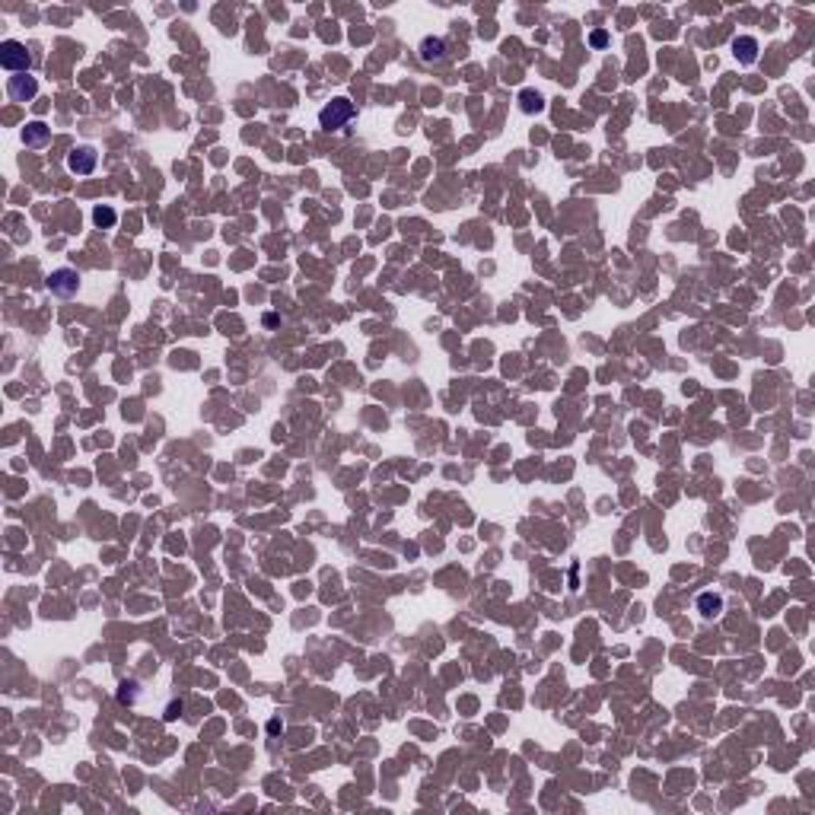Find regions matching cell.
Returning a JSON list of instances; mask_svg holds the SVG:
<instances>
[{
    "label": "cell",
    "mask_w": 815,
    "mask_h": 815,
    "mask_svg": "<svg viewBox=\"0 0 815 815\" xmlns=\"http://www.w3.org/2000/svg\"><path fill=\"white\" fill-rule=\"evenodd\" d=\"M115 220H118V217H115L112 207H96V210H93V224H96V226H105V230H109V226H115Z\"/></svg>",
    "instance_id": "obj_11"
},
{
    "label": "cell",
    "mask_w": 815,
    "mask_h": 815,
    "mask_svg": "<svg viewBox=\"0 0 815 815\" xmlns=\"http://www.w3.org/2000/svg\"><path fill=\"white\" fill-rule=\"evenodd\" d=\"M0 64L10 70V74H20V70L29 67V51L22 42H16V39H7V42L0 45Z\"/></svg>",
    "instance_id": "obj_2"
},
{
    "label": "cell",
    "mask_w": 815,
    "mask_h": 815,
    "mask_svg": "<svg viewBox=\"0 0 815 815\" xmlns=\"http://www.w3.org/2000/svg\"><path fill=\"white\" fill-rule=\"evenodd\" d=\"M96 150L93 146H77L74 153L67 156V169L70 172H77V175H90L93 169H96Z\"/></svg>",
    "instance_id": "obj_5"
},
{
    "label": "cell",
    "mask_w": 815,
    "mask_h": 815,
    "mask_svg": "<svg viewBox=\"0 0 815 815\" xmlns=\"http://www.w3.org/2000/svg\"><path fill=\"white\" fill-rule=\"evenodd\" d=\"M519 109H523V112H542L545 102H542V96H538V93L523 90V93H519Z\"/></svg>",
    "instance_id": "obj_10"
},
{
    "label": "cell",
    "mask_w": 815,
    "mask_h": 815,
    "mask_svg": "<svg viewBox=\"0 0 815 815\" xmlns=\"http://www.w3.org/2000/svg\"><path fill=\"white\" fill-rule=\"evenodd\" d=\"M354 118V102L350 99H331V105H325L319 112V121L325 131H338V128H344L348 121Z\"/></svg>",
    "instance_id": "obj_1"
},
{
    "label": "cell",
    "mask_w": 815,
    "mask_h": 815,
    "mask_svg": "<svg viewBox=\"0 0 815 815\" xmlns=\"http://www.w3.org/2000/svg\"><path fill=\"white\" fill-rule=\"evenodd\" d=\"M420 57H424L427 64L446 61V42H443V39H424V45H420Z\"/></svg>",
    "instance_id": "obj_7"
},
{
    "label": "cell",
    "mask_w": 815,
    "mask_h": 815,
    "mask_svg": "<svg viewBox=\"0 0 815 815\" xmlns=\"http://www.w3.org/2000/svg\"><path fill=\"white\" fill-rule=\"evenodd\" d=\"M589 42L596 45V48H602V45L608 42V35H605V32H592V35H589Z\"/></svg>",
    "instance_id": "obj_12"
},
{
    "label": "cell",
    "mask_w": 815,
    "mask_h": 815,
    "mask_svg": "<svg viewBox=\"0 0 815 815\" xmlns=\"http://www.w3.org/2000/svg\"><path fill=\"white\" fill-rule=\"evenodd\" d=\"M22 144L29 146V150H42V146L51 144V128L45 125V121H29L26 128H22Z\"/></svg>",
    "instance_id": "obj_4"
},
{
    "label": "cell",
    "mask_w": 815,
    "mask_h": 815,
    "mask_svg": "<svg viewBox=\"0 0 815 815\" xmlns=\"http://www.w3.org/2000/svg\"><path fill=\"white\" fill-rule=\"evenodd\" d=\"M80 287V274L77 271H70V268H61V271H51L48 278V290L55 293V296H74Z\"/></svg>",
    "instance_id": "obj_3"
},
{
    "label": "cell",
    "mask_w": 815,
    "mask_h": 815,
    "mask_svg": "<svg viewBox=\"0 0 815 815\" xmlns=\"http://www.w3.org/2000/svg\"><path fill=\"white\" fill-rule=\"evenodd\" d=\"M732 51H736V57L742 64H752L755 57H758V42H755V39H748V35H742V39H736V42H732Z\"/></svg>",
    "instance_id": "obj_8"
},
{
    "label": "cell",
    "mask_w": 815,
    "mask_h": 815,
    "mask_svg": "<svg viewBox=\"0 0 815 815\" xmlns=\"http://www.w3.org/2000/svg\"><path fill=\"white\" fill-rule=\"evenodd\" d=\"M35 90H39V83H35V77H29V74H22V77H10V83H7V93H10L13 102H26V99H32Z\"/></svg>",
    "instance_id": "obj_6"
},
{
    "label": "cell",
    "mask_w": 815,
    "mask_h": 815,
    "mask_svg": "<svg viewBox=\"0 0 815 815\" xmlns=\"http://www.w3.org/2000/svg\"><path fill=\"white\" fill-rule=\"evenodd\" d=\"M697 605H701V615H704V618H713V615H720L723 602H720V596H711V592H704L701 599H697Z\"/></svg>",
    "instance_id": "obj_9"
}]
</instances>
